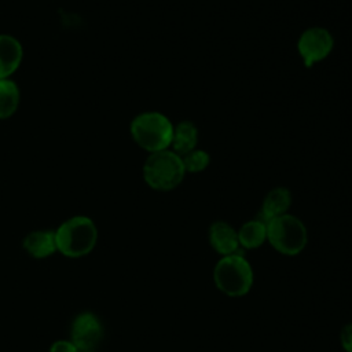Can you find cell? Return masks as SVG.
Returning a JSON list of instances; mask_svg holds the SVG:
<instances>
[{
	"instance_id": "7",
	"label": "cell",
	"mask_w": 352,
	"mask_h": 352,
	"mask_svg": "<svg viewBox=\"0 0 352 352\" xmlns=\"http://www.w3.org/2000/svg\"><path fill=\"white\" fill-rule=\"evenodd\" d=\"M103 338V326L92 312H82L76 316L72 324V342L78 352H98Z\"/></svg>"
},
{
	"instance_id": "17",
	"label": "cell",
	"mask_w": 352,
	"mask_h": 352,
	"mask_svg": "<svg viewBox=\"0 0 352 352\" xmlns=\"http://www.w3.org/2000/svg\"><path fill=\"white\" fill-rule=\"evenodd\" d=\"M50 352H78V349H77V346L72 341L59 340V341H55L51 345Z\"/></svg>"
},
{
	"instance_id": "12",
	"label": "cell",
	"mask_w": 352,
	"mask_h": 352,
	"mask_svg": "<svg viewBox=\"0 0 352 352\" xmlns=\"http://www.w3.org/2000/svg\"><path fill=\"white\" fill-rule=\"evenodd\" d=\"M23 249L36 258L51 256L56 249L55 232L52 231H33L23 239Z\"/></svg>"
},
{
	"instance_id": "9",
	"label": "cell",
	"mask_w": 352,
	"mask_h": 352,
	"mask_svg": "<svg viewBox=\"0 0 352 352\" xmlns=\"http://www.w3.org/2000/svg\"><path fill=\"white\" fill-rule=\"evenodd\" d=\"M23 58L22 44L10 34H0V78H10Z\"/></svg>"
},
{
	"instance_id": "1",
	"label": "cell",
	"mask_w": 352,
	"mask_h": 352,
	"mask_svg": "<svg viewBox=\"0 0 352 352\" xmlns=\"http://www.w3.org/2000/svg\"><path fill=\"white\" fill-rule=\"evenodd\" d=\"M131 136L135 143L148 153L170 147L173 124L160 111H144L131 121Z\"/></svg>"
},
{
	"instance_id": "14",
	"label": "cell",
	"mask_w": 352,
	"mask_h": 352,
	"mask_svg": "<svg viewBox=\"0 0 352 352\" xmlns=\"http://www.w3.org/2000/svg\"><path fill=\"white\" fill-rule=\"evenodd\" d=\"M21 92L11 78H0V120H7L16 111Z\"/></svg>"
},
{
	"instance_id": "15",
	"label": "cell",
	"mask_w": 352,
	"mask_h": 352,
	"mask_svg": "<svg viewBox=\"0 0 352 352\" xmlns=\"http://www.w3.org/2000/svg\"><path fill=\"white\" fill-rule=\"evenodd\" d=\"M182 161H183L186 173H199L209 166L210 155L205 150L194 148L187 154L182 155Z\"/></svg>"
},
{
	"instance_id": "3",
	"label": "cell",
	"mask_w": 352,
	"mask_h": 352,
	"mask_svg": "<svg viewBox=\"0 0 352 352\" xmlns=\"http://www.w3.org/2000/svg\"><path fill=\"white\" fill-rule=\"evenodd\" d=\"M142 170L146 184L158 191L176 188L186 176L182 157L170 148L150 153Z\"/></svg>"
},
{
	"instance_id": "10",
	"label": "cell",
	"mask_w": 352,
	"mask_h": 352,
	"mask_svg": "<svg viewBox=\"0 0 352 352\" xmlns=\"http://www.w3.org/2000/svg\"><path fill=\"white\" fill-rule=\"evenodd\" d=\"M292 205V192L286 187H275L267 192L261 210L260 220L270 221L278 216L287 213V209Z\"/></svg>"
},
{
	"instance_id": "4",
	"label": "cell",
	"mask_w": 352,
	"mask_h": 352,
	"mask_svg": "<svg viewBox=\"0 0 352 352\" xmlns=\"http://www.w3.org/2000/svg\"><path fill=\"white\" fill-rule=\"evenodd\" d=\"M216 287L228 297H242L252 289L253 270L242 254L223 256L213 270Z\"/></svg>"
},
{
	"instance_id": "13",
	"label": "cell",
	"mask_w": 352,
	"mask_h": 352,
	"mask_svg": "<svg viewBox=\"0 0 352 352\" xmlns=\"http://www.w3.org/2000/svg\"><path fill=\"white\" fill-rule=\"evenodd\" d=\"M236 234L239 246H243L245 249H256L267 239V223L260 219L246 221Z\"/></svg>"
},
{
	"instance_id": "16",
	"label": "cell",
	"mask_w": 352,
	"mask_h": 352,
	"mask_svg": "<svg viewBox=\"0 0 352 352\" xmlns=\"http://www.w3.org/2000/svg\"><path fill=\"white\" fill-rule=\"evenodd\" d=\"M340 340H341V345H342L344 351L352 352V323L342 327Z\"/></svg>"
},
{
	"instance_id": "5",
	"label": "cell",
	"mask_w": 352,
	"mask_h": 352,
	"mask_svg": "<svg viewBox=\"0 0 352 352\" xmlns=\"http://www.w3.org/2000/svg\"><path fill=\"white\" fill-rule=\"evenodd\" d=\"M267 239L276 252L297 256L307 246L308 232L298 217L285 213L267 221Z\"/></svg>"
},
{
	"instance_id": "2",
	"label": "cell",
	"mask_w": 352,
	"mask_h": 352,
	"mask_svg": "<svg viewBox=\"0 0 352 352\" xmlns=\"http://www.w3.org/2000/svg\"><path fill=\"white\" fill-rule=\"evenodd\" d=\"M56 249L66 257H82L92 252L98 241V228L87 216H74L55 231Z\"/></svg>"
},
{
	"instance_id": "11",
	"label": "cell",
	"mask_w": 352,
	"mask_h": 352,
	"mask_svg": "<svg viewBox=\"0 0 352 352\" xmlns=\"http://www.w3.org/2000/svg\"><path fill=\"white\" fill-rule=\"evenodd\" d=\"M198 144V128L192 121L183 120L173 125L172 135V150L180 157L187 154L188 151L197 148Z\"/></svg>"
},
{
	"instance_id": "8",
	"label": "cell",
	"mask_w": 352,
	"mask_h": 352,
	"mask_svg": "<svg viewBox=\"0 0 352 352\" xmlns=\"http://www.w3.org/2000/svg\"><path fill=\"white\" fill-rule=\"evenodd\" d=\"M210 246L221 256L235 254L239 249L236 231L226 221H214L209 227Z\"/></svg>"
},
{
	"instance_id": "6",
	"label": "cell",
	"mask_w": 352,
	"mask_h": 352,
	"mask_svg": "<svg viewBox=\"0 0 352 352\" xmlns=\"http://www.w3.org/2000/svg\"><path fill=\"white\" fill-rule=\"evenodd\" d=\"M333 47L334 38L331 33L320 26L308 28L301 33L297 41V51L305 67H312L314 65L326 59Z\"/></svg>"
}]
</instances>
